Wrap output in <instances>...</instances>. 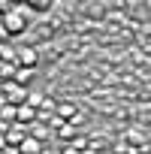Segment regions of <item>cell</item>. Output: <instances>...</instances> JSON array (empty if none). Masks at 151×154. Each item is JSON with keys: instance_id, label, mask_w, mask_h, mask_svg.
I'll return each instance as SVG.
<instances>
[{"instance_id": "cell-1", "label": "cell", "mask_w": 151, "mask_h": 154, "mask_svg": "<svg viewBox=\"0 0 151 154\" xmlns=\"http://www.w3.org/2000/svg\"><path fill=\"white\" fill-rule=\"evenodd\" d=\"M21 148H24V151H27V154H36V148H39V145H36V142H33V139H27V142H24V145H21Z\"/></svg>"}]
</instances>
